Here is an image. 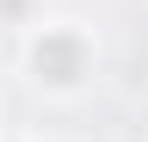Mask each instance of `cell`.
I'll use <instances>...</instances> for the list:
<instances>
[{
    "label": "cell",
    "instance_id": "cell-1",
    "mask_svg": "<svg viewBox=\"0 0 148 142\" xmlns=\"http://www.w3.org/2000/svg\"><path fill=\"white\" fill-rule=\"evenodd\" d=\"M18 74L37 99L80 105L105 74V37L80 12H37L18 31Z\"/></svg>",
    "mask_w": 148,
    "mask_h": 142
},
{
    "label": "cell",
    "instance_id": "cell-2",
    "mask_svg": "<svg viewBox=\"0 0 148 142\" xmlns=\"http://www.w3.org/2000/svg\"><path fill=\"white\" fill-rule=\"evenodd\" d=\"M37 12H43L37 0H0V31H6V25H18V31H25Z\"/></svg>",
    "mask_w": 148,
    "mask_h": 142
},
{
    "label": "cell",
    "instance_id": "cell-3",
    "mask_svg": "<svg viewBox=\"0 0 148 142\" xmlns=\"http://www.w3.org/2000/svg\"><path fill=\"white\" fill-rule=\"evenodd\" d=\"M0 142H37V136H25V130H12V123H0Z\"/></svg>",
    "mask_w": 148,
    "mask_h": 142
},
{
    "label": "cell",
    "instance_id": "cell-4",
    "mask_svg": "<svg viewBox=\"0 0 148 142\" xmlns=\"http://www.w3.org/2000/svg\"><path fill=\"white\" fill-rule=\"evenodd\" d=\"M0 123H6V111H0Z\"/></svg>",
    "mask_w": 148,
    "mask_h": 142
}]
</instances>
